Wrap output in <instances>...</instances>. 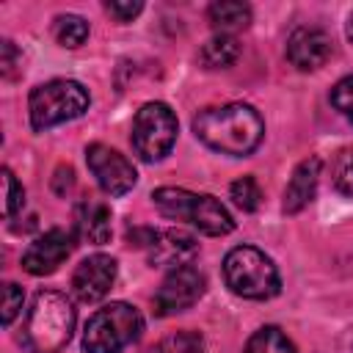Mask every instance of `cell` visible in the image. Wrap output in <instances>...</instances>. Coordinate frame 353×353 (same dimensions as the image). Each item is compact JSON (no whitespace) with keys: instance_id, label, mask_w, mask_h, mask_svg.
<instances>
[{"instance_id":"obj_1","label":"cell","mask_w":353,"mask_h":353,"mask_svg":"<svg viewBox=\"0 0 353 353\" xmlns=\"http://www.w3.org/2000/svg\"><path fill=\"white\" fill-rule=\"evenodd\" d=\"M193 132L210 149L221 154L243 157L259 146L265 135V121L251 105L229 102L199 110V116L193 119Z\"/></svg>"},{"instance_id":"obj_2","label":"cell","mask_w":353,"mask_h":353,"mask_svg":"<svg viewBox=\"0 0 353 353\" xmlns=\"http://www.w3.org/2000/svg\"><path fill=\"white\" fill-rule=\"evenodd\" d=\"M74 331V306L63 292L41 290L36 292L25 328H22V345L30 353H58L66 347Z\"/></svg>"},{"instance_id":"obj_3","label":"cell","mask_w":353,"mask_h":353,"mask_svg":"<svg viewBox=\"0 0 353 353\" xmlns=\"http://www.w3.org/2000/svg\"><path fill=\"white\" fill-rule=\"evenodd\" d=\"M152 201L165 218L188 221L204 234L223 237V234H229L234 229V221H232L229 210L215 196L190 193L185 188H157L152 193Z\"/></svg>"},{"instance_id":"obj_4","label":"cell","mask_w":353,"mask_h":353,"mask_svg":"<svg viewBox=\"0 0 353 353\" xmlns=\"http://www.w3.org/2000/svg\"><path fill=\"white\" fill-rule=\"evenodd\" d=\"M223 279L234 295L248 298V301H268L281 287L273 259L254 245H237L226 254Z\"/></svg>"},{"instance_id":"obj_5","label":"cell","mask_w":353,"mask_h":353,"mask_svg":"<svg viewBox=\"0 0 353 353\" xmlns=\"http://www.w3.org/2000/svg\"><path fill=\"white\" fill-rule=\"evenodd\" d=\"M143 331V317L135 306L116 301L97 309L83 331V350L85 353H119L132 345Z\"/></svg>"},{"instance_id":"obj_6","label":"cell","mask_w":353,"mask_h":353,"mask_svg":"<svg viewBox=\"0 0 353 353\" xmlns=\"http://www.w3.org/2000/svg\"><path fill=\"white\" fill-rule=\"evenodd\" d=\"M88 91L77 80H50L30 91L28 110H30V127L47 130L55 124H63L69 119H77L88 110Z\"/></svg>"},{"instance_id":"obj_7","label":"cell","mask_w":353,"mask_h":353,"mask_svg":"<svg viewBox=\"0 0 353 353\" xmlns=\"http://www.w3.org/2000/svg\"><path fill=\"white\" fill-rule=\"evenodd\" d=\"M130 141H132V149L141 160H146V163L163 160L176 141L174 110L165 102H146L132 119Z\"/></svg>"},{"instance_id":"obj_8","label":"cell","mask_w":353,"mask_h":353,"mask_svg":"<svg viewBox=\"0 0 353 353\" xmlns=\"http://www.w3.org/2000/svg\"><path fill=\"white\" fill-rule=\"evenodd\" d=\"M130 240L146 248L149 262L157 268H171V270L182 268V265H190L193 256L199 254L196 237L182 229H138V232H130Z\"/></svg>"},{"instance_id":"obj_9","label":"cell","mask_w":353,"mask_h":353,"mask_svg":"<svg viewBox=\"0 0 353 353\" xmlns=\"http://www.w3.org/2000/svg\"><path fill=\"white\" fill-rule=\"evenodd\" d=\"M204 287H207L204 273L196 265L174 268V270H168V276L163 279L160 290L154 292V312L160 317L185 312L204 295Z\"/></svg>"},{"instance_id":"obj_10","label":"cell","mask_w":353,"mask_h":353,"mask_svg":"<svg viewBox=\"0 0 353 353\" xmlns=\"http://www.w3.org/2000/svg\"><path fill=\"white\" fill-rule=\"evenodd\" d=\"M85 163H88V171L94 174L97 185L108 196H124L138 182V174H135L132 163L121 152H116L105 143H91L85 149Z\"/></svg>"},{"instance_id":"obj_11","label":"cell","mask_w":353,"mask_h":353,"mask_svg":"<svg viewBox=\"0 0 353 353\" xmlns=\"http://www.w3.org/2000/svg\"><path fill=\"white\" fill-rule=\"evenodd\" d=\"M72 248H74V234L69 229L55 226L28 245V251L22 254V268L30 276H47L63 265V259L72 254Z\"/></svg>"},{"instance_id":"obj_12","label":"cell","mask_w":353,"mask_h":353,"mask_svg":"<svg viewBox=\"0 0 353 353\" xmlns=\"http://www.w3.org/2000/svg\"><path fill=\"white\" fill-rule=\"evenodd\" d=\"M116 270H119L116 268V259L108 256V254H91V256H85L74 268V273H72V292H74V298L83 301V303L102 301L110 292L113 281H116Z\"/></svg>"},{"instance_id":"obj_13","label":"cell","mask_w":353,"mask_h":353,"mask_svg":"<svg viewBox=\"0 0 353 353\" xmlns=\"http://www.w3.org/2000/svg\"><path fill=\"white\" fill-rule=\"evenodd\" d=\"M287 58L301 72L320 69L331 58V39L320 28H298L287 39Z\"/></svg>"},{"instance_id":"obj_14","label":"cell","mask_w":353,"mask_h":353,"mask_svg":"<svg viewBox=\"0 0 353 353\" xmlns=\"http://www.w3.org/2000/svg\"><path fill=\"white\" fill-rule=\"evenodd\" d=\"M320 165H323L320 157H306L295 165L290 182H287V190H284V212L287 215L301 212L314 199V190L320 182Z\"/></svg>"},{"instance_id":"obj_15","label":"cell","mask_w":353,"mask_h":353,"mask_svg":"<svg viewBox=\"0 0 353 353\" xmlns=\"http://www.w3.org/2000/svg\"><path fill=\"white\" fill-rule=\"evenodd\" d=\"M74 221H77V232L83 240H88L94 245H102L110 240V207L108 204H102L97 199H85L77 204Z\"/></svg>"},{"instance_id":"obj_16","label":"cell","mask_w":353,"mask_h":353,"mask_svg":"<svg viewBox=\"0 0 353 353\" xmlns=\"http://www.w3.org/2000/svg\"><path fill=\"white\" fill-rule=\"evenodd\" d=\"M207 17H210V22H212V28L218 33L232 36V30L248 28V22H251V6L248 3H237V0H221V3H212L207 8Z\"/></svg>"},{"instance_id":"obj_17","label":"cell","mask_w":353,"mask_h":353,"mask_svg":"<svg viewBox=\"0 0 353 353\" xmlns=\"http://www.w3.org/2000/svg\"><path fill=\"white\" fill-rule=\"evenodd\" d=\"M237 55H240V44L234 36H226V33H215L199 50V61L207 69H226L237 61Z\"/></svg>"},{"instance_id":"obj_18","label":"cell","mask_w":353,"mask_h":353,"mask_svg":"<svg viewBox=\"0 0 353 353\" xmlns=\"http://www.w3.org/2000/svg\"><path fill=\"white\" fill-rule=\"evenodd\" d=\"M243 353H298L292 339L276 328V325H262L259 331H254L245 342V350Z\"/></svg>"},{"instance_id":"obj_19","label":"cell","mask_w":353,"mask_h":353,"mask_svg":"<svg viewBox=\"0 0 353 353\" xmlns=\"http://www.w3.org/2000/svg\"><path fill=\"white\" fill-rule=\"evenodd\" d=\"M52 36L61 47H80L88 39V22L77 14H61V17H55Z\"/></svg>"},{"instance_id":"obj_20","label":"cell","mask_w":353,"mask_h":353,"mask_svg":"<svg viewBox=\"0 0 353 353\" xmlns=\"http://www.w3.org/2000/svg\"><path fill=\"white\" fill-rule=\"evenodd\" d=\"M331 179H334V188L342 196H353V146H345L334 154Z\"/></svg>"},{"instance_id":"obj_21","label":"cell","mask_w":353,"mask_h":353,"mask_svg":"<svg viewBox=\"0 0 353 353\" xmlns=\"http://www.w3.org/2000/svg\"><path fill=\"white\" fill-rule=\"evenodd\" d=\"M229 193H232L234 204H237L243 212H254V210L259 207V201H262V190H259V185H256L254 176H240V179H234L232 188H229Z\"/></svg>"},{"instance_id":"obj_22","label":"cell","mask_w":353,"mask_h":353,"mask_svg":"<svg viewBox=\"0 0 353 353\" xmlns=\"http://www.w3.org/2000/svg\"><path fill=\"white\" fill-rule=\"evenodd\" d=\"M157 353H204V339L196 331H176L157 345Z\"/></svg>"},{"instance_id":"obj_23","label":"cell","mask_w":353,"mask_h":353,"mask_svg":"<svg viewBox=\"0 0 353 353\" xmlns=\"http://www.w3.org/2000/svg\"><path fill=\"white\" fill-rule=\"evenodd\" d=\"M22 201H25L22 185L17 182V176L11 174V168H3V215L6 218H14L17 210H22Z\"/></svg>"},{"instance_id":"obj_24","label":"cell","mask_w":353,"mask_h":353,"mask_svg":"<svg viewBox=\"0 0 353 353\" xmlns=\"http://www.w3.org/2000/svg\"><path fill=\"white\" fill-rule=\"evenodd\" d=\"M331 102H334V108L353 124V77H345V80H339V83L334 85Z\"/></svg>"},{"instance_id":"obj_25","label":"cell","mask_w":353,"mask_h":353,"mask_svg":"<svg viewBox=\"0 0 353 353\" xmlns=\"http://www.w3.org/2000/svg\"><path fill=\"white\" fill-rule=\"evenodd\" d=\"M22 301H25L22 287H17V284L8 281L3 287V325H11L14 323V317L22 312Z\"/></svg>"},{"instance_id":"obj_26","label":"cell","mask_w":353,"mask_h":353,"mask_svg":"<svg viewBox=\"0 0 353 353\" xmlns=\"http://www.w3.org/2000/svg\"><path fill=\"white\" fill-rule=\"evenodd\" d=\"M105 8H108V14H113L119 22H130L132 17H138V14L143 11V3H138V0H135V3H132V0H130V3H116V0H113V3H108Z\"/></svg>"},{"instance_id":"obj_27","label":"cell","mask_w":353,"mask_h":353,"mask_svg":"<svg viewBox=\"0 0 353 353\" xmlns=\"http://www.w3.org/2000/svg\"><path fill=\"white\" fill-rule=\"evenodd\" d=\"M347 39L353 41V14H350V19H347Z\"/></svg>"},{"instance_id":"obj_28","label":"cell","mask_w":353,"mask_h":353,"mask_svg":"<svg viewBox=\"0 0 353 353\" xmlns=\"http://www.w3.org/2000/svg\"><path fill=\"white\" fill-rule=\"evenodd\" d=\"M350 353H353V350H350Z\"/></svg>"}]
</instances>
